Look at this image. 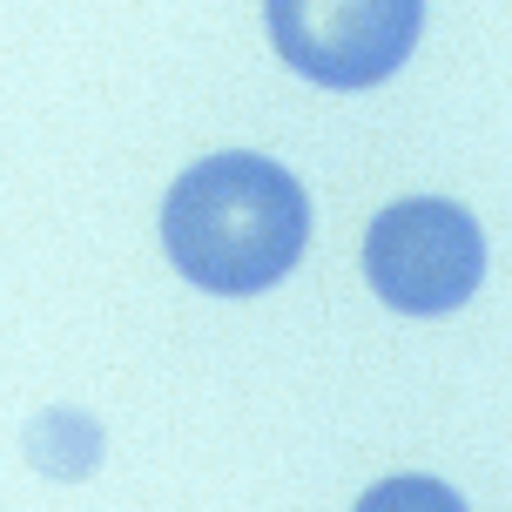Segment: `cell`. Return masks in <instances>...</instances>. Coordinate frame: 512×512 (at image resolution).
I'll use <instances>...</instances> for the list:
<instances>
[{
    "mask_svg": "<svg viewBox=\"0 0 512 512\" xmlns=\"http://www.w3.org/2000/svg\"><path fill=\"white\" fill-rule=\"evenodd\" d=\"M310 243L304 182L250 149L203 155L162 196V250L209 297H256L297 270Z\"/></svg>",
    "mask_w": 512,
    "mask_h": 512,
    "instance_id": "cell-1",
    "label": "cell"
},
{
    "mask_svg": "<svg viewBox=\"0 0 512 512\" xmlns=\"http://www.w3.org/2000/svg\"><path fill=\"white\" fill-rule=\"evenodd\" d=\"M364 277L405 317H445L472 304V290L486 277V236L472 223V209L445 196H405L364 236Z\"/></svg>",
    "mask_w": 512,
    "mask_h": 512,
    "instance_id": "cell-2",
    "label": "cell"
},
{
    "mask_svg": "<svg viewBox=\"0 0 512 512\" xmlns=\"http://www.w3.org/2000/svg\"><path fill=\"white\" fill-rule=\"evenodd\" d=\"M270 48L317 88H378L411 61L425 0H263Z\"/></svg>",
    "mask_w": 512,
    "mask_h": 512,
    "instance_id": "cell-3",
    "label": "cell"
},
{
    "mask_svg": "<svg viewBox=\"0 0 512 512\" xmlns=\"http://www.w3.org/2000/svg\"><path fill=\"white\" fill-rule=\"evenodd\" d=\"M358 512H465V499L445 479H425V472H398V479H378V486L358 499Z\"/></svg>",
    "mask_w": 512,
    "mask_h": 512,
    "instance_id": "cell-4",
    "label": "cell"
}]
</instances>
